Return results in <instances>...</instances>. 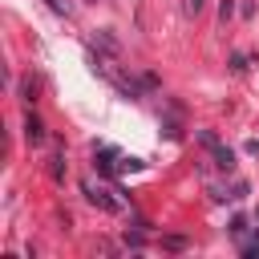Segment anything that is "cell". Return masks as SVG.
I'll return each mask as SVG.
<instances>
[{"mask_svg": "<svg viewBox=\"0 0 259 259\" xmlns=\"http://www.w3.org/2000/svg\"><path fill=\"white\" fill-rule=\"evenodd\" d=\"M81 190H85V198H89V202H93L97 210H117V206H121V202H117V198H113V194H109L105 186H93V182H85Z\"/></svg>", "mask_w": 259, "mask_h": 259, "instance_id": "cell-1", "label": "cell"}, {"mask_svg": "<svg viewBox=\"0 0 259 259\" xmlns=\"http://www.w3.org/2000/svg\"><path fill=\"white\" fill-rule=\"evenodd\" d=\"M24 142H28V146H40V142H45V121H40L36 113L24 117Z\"/></svg>", "mask_w": 259, "mask_h": 259, "instance_id": "cell-2", "label": "cell"}, {"mask_svg": "<svg viewBox=\"0 0 259 259\" xmlns=\"http://www.w3.org/2000/svg\"><path fill=\"white\" fill-rule=\"evenodd\" d=\"M93 162H97V170H101V174H113V170H117V150H97V158H93Z\"/></svg>", "mask_w": 259, "mask_h": 259, "instance_id": "cell-3", "label": "cell"}, {"mask_svg": "<svg viewBox=\"0 0 259 259\" xmlns=\"http://www.w3.org/2000/svg\"><path fill=\"white\" fill-rule=\"evenodd\" d=\"M210 154H214V166H219V170H235V154H231V150H227L223 142H219V146H214Z\"/></svg>", "mask_w": 259, "mask_h": 259, "instance_id": "cell-4", "label": "cell"}, {"mask_svg": "<svg viewBox=\"0 0 259 259\" xmlns=\"http://www.w3.org/2000/svg\"><path fill=\"white\" fill-rule=\"evenodd\" d=\"M20 97H24V101H32V97H36V81H32V77H24V81H20Z\"/></svg>", "mask_w": 259, "mask_h": 259, "instance_id": "cell-5", "label": "cell"}, {"mask_svg": "<svg viewBox=\"0 0 259 259\" xmlns=\"http://www.w3.org/2000/svg\"><path fill=\"white\" fill-rule=\"evenodd\" d=\"M162 247H166V251H182V247H186V239H182V235H166V239H162Z\"/></svg>", "mask_w": 259, "mask_h": 259, "instance_id": "cell-6", "label": "cell"}, {"mask_svg": "<svg viewBox=\"0 0 259 259\" xmlns=\"http://www.w3.org/2000/svg\"><path fill=\"white\" fill-rule=\"evenodd\" d=\"M202 4H206V0H182V12H186V16H198Z\"/></svg>", "mask_w": 259, "mask_h": 259, "instance_id": "cell-7", "label": "cell"}, {"mask_svg": "<svg viewBox=\"0 0 259 259\" xmlns=\"http://www.w3.org/2000/svg\"><path fill=\"white\" fill-rule=\"evenodd\" d=\"M198 142H202V146H206V150H214V146H219V138H214V134H210V130H202V134H198Z\"/></svg>", "mask_w": 259, "mask_h": 259, "instance_id": "cell-8", "label": "cell"}, {"mask_svg": "<svg viewBox=\"0 0 259 259\" xmlns=\"http://www.w3.org/2000/svg\"><path fill=\"white\" fill-rule=\"evenodd\" d=\"M53 178H65V154L53 158Z\"/></svg>", "mask_w": 259, "mask_h": 259, "instance_id": "cell-9", "label": "cell"}, {"mask_svg": "<svg viewBox=\"0 0 259 259\" xmlns=\"http://www.w3.org/2000/svg\"><path fill=\"white\" fill-rule=\"evenodd\" d=\"M243 231H247V219L235 214V219H231V235H243Z\"/></svg>", "mask_w": 259, "mask_h": 259, "instance_id": "cell-10", "label": "cell"}, {"mask_svg": "<svg viewBox=\"0 0 259 259\" xmlns=\"http://www.w3.org/2000/svg\"><path fill=\"white\" fill-rule=\"evenodd\" d=\"M243 255H247V259H259V239H251V243H243Z\"/></svg>", "mask_w": 259, "mask_h": 259, "instance_id": "cell-11", "label": "cell"}, {"mask_svg": "<svg viewBox=\"0 0 259 259\" xmlns=\"http://www.w3.org/2000/svg\"><path fill=\"white\" fill-rule=\"evenodd\" d=\"M231 69H235V73H243V69H247V57H243V53H235V57H231Z\"/></svg>", "mask_w": 259, "mask_h": 259, "instance_id": "cell-12", "label": "cell"}, {"mask_svg": "<svg viewBox=\"0 0 259 259\" xmlns=\"http://www.w3.org/2000/svg\"><path fill=\"white\" fill-rule=\"evenodd\" d=\"M231 12H235V4H231V0H223V4H219V16H223V20H231Z\"/></svg>", "mask_w": 259, "mask_h": 259, "instance_id": "cell-13", "label": "cell"}]
</instances>
